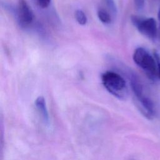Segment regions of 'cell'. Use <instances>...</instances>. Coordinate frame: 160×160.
Segmentation results:
<instances>
[{"label":"cell","mask_w":160,"mask_h":160,"mask_svg":"<svg viewBox=\"0 0 160 160\" xmlns=\"http://www.w3.org/2000/svg\"><path fill=\"white\" fill-rule=\"evenodd\" d=\"M153 55L154 56L156 65H157V70H158V79L160 81V47L155 49Z\"/></svg>","instance_id":"9c48e42d"},{"label":"cell","mask_w":160,"mask_h":160,"mask_svg":"<svg viewBox=\"0 0 160 160\" xmlns=\"http://www.w3.org/2000/svg\"><path fill=\"white\" fill-rule=\"evenodd\" d=\"M97 16L99 20L104 24H109L114 19V18H113L111 14L106 12L100 8H98Z\"/></svg>","instance_id":"52a82bcc"},{"label":"cell","mask_w":160,"mask_h":160,"mask_svg":"<svg viewBox=\"0 0 160 160\" xmlns=\"http://www.w3.org/2000/svg\"><path fill=\"white\" fill-rule=\"evenodd\" d=\"M75 19L79 24L84 26L88 22V18L85 12L80 9H77L75 11Z\"/></svg>","instance_id":"ba28073f"},{"label":"cell","mask_w":160,"mask_h":160,"mask_svg":"<svg viewBox=\"0 0 160 160\" xmlns=\"http://www.w3.org/2000/svg\"><path fill=\"white\" fill-rule=\"evenodd\" d=\"M36 2L41 8H46L49 6L51 0H36Z\"/></svg>","instance_id":"30bf717a"},{"label":"cell","mask_w":160,"mask_h":160,"mask_svg":"<svg viewBox=\"0 0 160 160\" xmlns=\"http://www.w3.org/2000/svg\"><path fill=\"white\" fill-rule=\"evenodd\" d=\"M131 21L136 29L144 36L154 39L158 36V26L154 18L132 15Z\"/></svg>","instance_id":"277c9868"},{"label":"cell","mask_w":160,"mask_h":160,"mask_svg":"<svg viewBox=\"0 0 160 160\" xmlns=\"http://www.w3.org/2000/svg\"><path fill=\"white\" fill-rule=\"evenodd\" d=\"M130 85L137 105L142 114L148 119H152L155 115L154 106L147 95L144 87L138 77L131 73L129 77Z\"/></svg>","instance_id":"6da1fadb"},{"label":"cell","mask_w":160,"mask_h":160,"mask_svg":"<svg viewBox=\"0 0 160 160\" xmlns=\"http://www.w3.org/2000/svg\"><path fill=\"white\" fill-rule=\"evenodd\" d=\"M35 105L38 111L41 115L43 120L45 122L48 123L49 122V114L46 106V101L42 96H39L35 101Z\"/></svg>","instance_id":"8992f818"},{"label":"cell","mask_w":160,"mask_h":160,"mask_svg":"<svg viewBox=\"0 0 160 160\" xmlns=\"http://www.w3.org/2000/svg\"><path fill=\"white\" fill-rule=\"evenodd\" d=\"M158 37L160 39V8L158 11Z\"/></svg>","instance_id":"7c38bea8"},{"label":"cell","mask_w":160,"mask_h":160,"mask_svg":"<svg viewBox=\"0 0 160 160\" xmlns=\"http://www.w3.org/2000/svg\"><path fill=\"white\" fill-rule=\"evenodd\" d=\"M101 79L104 87L114 96L120 99H124L127 97V84L119 74L112 71H106L101 74Z\"/></svg>","instance_id":"7a4b0ae2"},{"label":"cell","mask_w":160,"mask_h":160,"mask_svg":"<svg viewBox=\"0 0 160 160\" xmlns=\"http://www.w3.org/2000/svg\"><path fill=\"white\" fill-rule=\"evenodd\" d=\"M132 59L150 79L154 81L158 79L157 65L154 56L145 48H137L133 52Z\"/></svg>","instance_id":"3957f363"},{"label":"cell","mask_w":160,"mask_h":160,"mask_svg":"<svg viewBox=\"0 0 160 160\" xmlns=\"http://www.w3.org/2000/svg\"><path fill=\"white\" fill-rule=\"evenodd\" d=\"M134 2L136 8L140 10L143 9V8L144 7L145 0H134Z\"/></svg>","instance_id":"8fae6325"},{"label":"cell","mask_w":160,"mask_h":160,"mask_svg":"<svg viewBox=\"0 0 160 160\" xmlns=\"http://www.w3.org/2000/svg\"><path fill=\"white\" fill-rule=\"evenodd\" d=\"M19 25L24 28L29 27L32 22L34 15L26 0H18L15 10Z\"/></svg>","instance_id":"5b68a950"}]
</instances>
